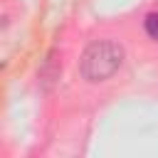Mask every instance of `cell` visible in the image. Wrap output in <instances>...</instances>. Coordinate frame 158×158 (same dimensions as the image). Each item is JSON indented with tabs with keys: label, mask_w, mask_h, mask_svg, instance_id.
<instances>
[{
	"label": "cell",
	"mask_w": 158,
	"mask_h": 158,
	"mask_svg": "<svg viewBox=\"0 0 158 158\" xmlns=\"http://www.w3.org/2000/svg\"><path fill=\"white\" fill-rule=\"evenodd\" d=\"M121 64H123V47L114 40H96L84 49L79 72L86 81L99 84V81L111 79Z\"/></svg>",
	"instance_id": "1"
},
{
	"label": "cell",
	"mask_w": 158,
	"mask_h": 158,
	"mask_svg": "<svg viewBox=\"0 0 158 158\" xmlns=\"http://www.w3.org/2000/svg\"><path fill=\"white\" fill-rule=\"evenodd\" d=\"M146 32H148V37H151V40H156V42H158V12L146 15Z\"/></svg>",
	"instance_id": "2"
}]
</instances>
